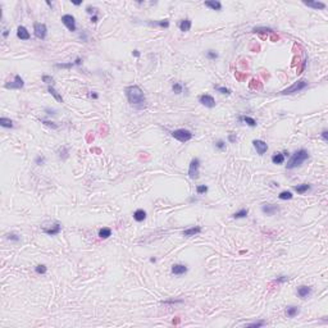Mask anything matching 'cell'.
<instances>
[{
    "mask_svg": "<svg viewBox=\"0 0 328 328\" xmlns=\"http://www.w3.org/2000/svg\"><path fill=\"white\" fill-rule=\"evenodd\" d=\"M125 92H126L127 100L131 105L137 106V108H142L145 105L146 98H145V94H144V91L140 86H137V85L127 86L125 89Z\"/></svg>",
    "mask_w": 328,
    "mask_h": 328,
    "instance_id": "6da1fadb",
    "label": "cell"
},
{
    "mask_svg": "<svg viewBox=\"0 0 328 328\" xmlns=\"http://www.w3.org/2000/svg\"><path fill=\"white\" fill-rule=\"evenodd\" d=\"M309 156L310 155H309V153L306 151L305 149H300V150H297V151H295L292 154V156L290 158V160L287 161V164H286V168L287 169H295V168L301 166L305 160H308Z\"/></svg>",
    "mask_w": 328,
    "mask_h": 328,
    "instance_id": "7a4b0ae2",
    "label": "cell"
},
{
    "mask_svg": "<svg viewBox=\"0 0 328 328\" xmlns=\"http://www.w3.org/2000/svg\"><path fill=\"white\" fill-rule=\"evenodd\" d=\"M308 87V81L301 78V79H297L296 82H294V84L290 86V87H286L284 90H282L279 94L281 95H292V94H296V92H300V91H303L304 89Z\"/></svg>",
    "mask_w": 328,
    "mask_h": 328,
    "instance_id": "3957f363",
    "label": "cell"
},
{
    "mask_svg": "<svg viewBox=\"0 0 328 328\" xmlns=\"http://www.w3.org/2000/svg\"><path fill=\"white\" fill-rule=\"evenodd\" d=\"M194 133L188 131V130H185V128H180V130H174L172 131V137L178 140L180 142H187L192 139Z\"/></svg>",
    "mask_w": 328,
    "mask_h": 328,
    "instance_id": "277c9868",
    "label": "cell"
},
{
    "mask_svg": "<svg viewBox=\"0 0 328 328\" xmlns=\"http://www.w3.org/2000/svg\"><path fill=\"white\" fill-rule=\"evenodd\" d=\"M199 168H200V159L194 158L190 161V167H188V177L191 180H196L199 177Z\"/></svg>",
    "mask_w": 328,
    "mask_h": 328,
    "instance_id": "5b68a950",
    "label": "cell"
},
{
    "mask_svg": "<svg viewBox=\"0 0 328 328\" xmlns=\"http://www.w3.org/2000/svg\"><path fill=\"white\" fill-rule=\"evenodd\" d=\"M33 33L37 38L40 40H45L48 35V27L44 23H35L33 24Z\"/></svg>",
    "mask_w": 328,
    "mask_h": 328,
    "instance_id": "8992f818",
    "label": "cell"
},
{
    "mask_svg": "<svg viewBox=\"0 0 328 328\" xmlns=\"http://www.w3.org/2000/svg\"><path fill=\"white\" fill-rule=\"evenodd\" d=\"M23 86H24V81L18 74L14 76V79H13V81L7 82V84H5V89H8V90L9 89L10 90H21V89H23Z\"/></svg>",
    "mask_w": 328,
    "mask_h": 328,
    "instance_id": "52a82bcc",
    "label": "cell"
},
{
    "mask_svg": "<svg viewBox=\"0 0 328 328\" xmlns=\"http://www.w3.org/2000/svg\"><path fill=\"white\" fill-rule=\"evenodd\" d=\"M62 23L68 28V31H71V32H74L77 30V27H76V19L72 14H64L62 16Z\"/></svg>",
    "mask_w": 328,
    "mask_h": 328,
    "instance_id": "ba28073f",
    "label": "cell"
},
{
    "mask_svg": "<svg viewBox=\"0 0 328 328\" xmlns=\"http://www.w3.org/2000/svg\"><path fill=\"white\" fill-rule=\"evenodd\" d=\"M60 231H62V226L55 222V223H53L50 226H44L43 227V232L49 236H55V235H59L60 233Z\"/></svg>",
    "mask_w": 328,
    "mask_h": 328,
    "instance_id": "9c48e42d",
    "label": "cell"
},
{
    "mask_svg": "<svg viewBox=\"0 0 328 328\" xmlns=\"http://www.w3.org/2000/svg\"><path fill=\"white\" fill-rule=\"evenodd\" d=\"M199 103L204 106H207L209 109L214 108L215 106V99L212 96V95H208V94H204V95H200L199 96Z\"/></svg>",
    "mask_w": 328,
    "mask_h": 328,
    "instance_id": "30bf717a",
    "label": "cell"
},
{
    "mask_svg": "<svg viewBox=\"0 0 328 328\" xmlns=\"http://www.w3.org/2000/svg\"><path fill=\"white\" fill-rule=\"evenodd\" d=\"M253 145L256 150V153L259 155H264L267 151H268V144L263 140H254L253 141Z\"/></svg>",
    "mask_w": 328,
    "mask_h": 328,
    "instance_id": "8fae6325",
    "label": "cell"
},
{
    "mask_svg": "<svg viewBox=\"0 0 328 328\" xmlns=\"http://www.w3.org/2000/svg\"><path fill=\"white\" fill-rule=\"evenodd\" d=\"M279 210V208L274 204H269V202H264L262 205V212L265 215H274Z\"/></svg>",
    "mask_w": 328,
    "mask_h": 328,
    "instance_id": "7c38bea8",
    "label": "cell"
},
{
    "mask_svg": "<svg viewBox=\"0 0 328 328\" xmlns=\"http://www.w3.org/2000/svg\"><path fill=\"white\" fill-rule=\"evenodd\" d=\"M297 296L300 297V299H308L310 295H311V292H313V289L310 286H305V284H303V286H300V287H297Z\"/></svg>",
    "mask_w": 328,
    "mask_h": 328,
    "instance_id": "4fadbf2b",
    "label": "cell"
},
{
    "mask_svg": "<svg viewBox=\"0 0 328 328\" xmlns=\"http://www.w3.org/2000/svg\"><path fill=\"white\" fill-rule=\"evenodd\" d=\"M171 270H172V274H174V276H183L187 273L188 268L185 264H174V265H172Z\"/></svg>",
    "mask_w": 328,
    "mask_h": 328,
    "instance_id": "5bb4252c",
    "label": "cell"
},
{
    "mask_svg": "<svg viewBox=\"0 0 328 328\" xmlns=\"http://www.w3.org/2000/svg\"><path fill=\"white\" fill-rule=\"evenodd\" d=\"M201 233V227L199 226H195V227H190V228H186L183 232H182V235L185 237H192V236H196Z\"/></svg>",
    "mask_w": 328,
    "mask_h": 328,
    "instance_id": "9a60e30c",
    "label": "cell"
},
{
    "mask_svg": "<svg viewBox=\"0 0 328 328\" xmlns=\"http://www.w3.org/2000/svg\"><path fill=\"white\" fill-rule=\"evenodd\" d=\"M17 37L21 38V40L27 41V40H30V38H31V35H30L28 30H27L24 26H19L18 28H17Z\"/></svg>",
    "mask_w": 328,
    "mask_h": 328,
    "instance_id": "2e32d148",
    "label": "cell"
},
{
    "mask_svg": "<svg viewBox=\"0 0 328 328\" xmlns=\"http://www.w3.org/2000/svg\"><path fill=\"white\" fill-rule=\"evenodd\" d=\"M284 313H286V315L289 317V318H295L297 314L300 313V308H299V306H295V305H290V306L286 308Z\"/></svg>",
    "mask_w": 328,
    "mask_h": 328,
    "instance_id": "e0dca14e",
    "label": "cell"
},
{
    "mask_svg": "<svg viewBox=\"0 0 328 328\" xmlns=\"http://www.w3.org/2000/svg\"><path fill=\"white\" fill-rule=\"evenodd\" d=\"M304 5L309 7V8H313V9H317V10H323L325 9V4L322 3V2H303Z\"/></svg>",
    "mask_w": 328,
    "mask_h": 328,
    "instance_id": "ac0fdd59",
    "label": "cell"
},
{
    "mask_svg": "<svg viewBox=\"0 0 328 328\" xmlns=\"http://www.w3.org/2000/svg\"><path fill=\"white\" fill-rule=\"evenodd\" d=\"M204 5L210 8L212 10H222V4L219 2H217V0H208V2H204Z\"/></svg>",
    "mask_w": 328,
    "mask_h": 328,
    "instance_id": "d6986e66",
    "label": "cell"
},
{
    "mask_svg": "<svg viewBox=\"0 0 328 328\" xmlns=\"http://www.w3.org/2000/svg\"><path fill=\"white\" fill-rule=\"evenodd\" d=\"M191 26H192V22H191L188 18H185L180 22V30L182 32H188L191 30Z\"/></svg>",
    "mask_w": 328,
    "mask_h": 328,
    "instance_id": "ffe728a7",
    "label": "cell"
},
{
    "mask_svg": "<svg viewBox=\"0 0 328 328\" xmlns=\"http://www.w3.org/2000/svg\"><path fill=\"white\" fill-rule=\"evenodd\" d=\"M146 218V212L144 209H137L133 213V219L136 222H144Z\"/></svg>",
    "mask_w": 328,
    "mask_h": 328,
    "instance_id": "44dd1931",
    "label": "cell"
},
{
    "mask_svg": "<svg viewBox=\"0 0 328 328\" xmlns=\"http://www.w3.org/2000/svg\"><path fill=\"white\" fill-rule=\"evenodd\" d=\"M311 188V186L310 185H308V183H303V185H297V186H295L294 187V190L296 191L297 194H300V195H303V194H305V192H308V191Z\"/></svg>",
    "mask_w": 328,
    "mask_h": 328,
    "instance_id": "7402d4cb",
    "label": "cell"
},
{
    "mask_svg": "<svg viewBox=\"0 0 328 328\" xmlns=\"http://www.w3.org/2000/svg\"><path fill=\"white\" fill-rule=\"evenodd\" d=\"M272 161H273V164H277V166H279V164H283V163H284V155H283L282 153L273 154V155H272Z\"/></svg>",
    "mask_w": 328,
    "mask_h": 328,
    "instance_id": "603a6c76",
    "label": "cell"
},
{
    "mask_svg": "<svg viewBox=\"0 0 328 328\" xmlns=\"http://www.w3.org/2000/svg\"><path fill=\"white\" fill-rule=\"evenodd\" d=\"M48 91H49V94H50V95H53V96H54V99H55L58 103H63V98H62V95H60V94H59V92H58L55 89H54L53 86H48Z\"/></svg>",
    "mask_w": 328,
    "mask_h": 328,
    "instance_id": "cb8c5ba5",
    "label": "cell"
},
{
    "mask_svg": "<svg viewBox=\"0 0 328 328\" xmlns=\"http://www.w3.org/2000/svg\"><path fill=\"white\" fill-rule=\"evenodd\" d=\"M0 126L4 127V128H13V127H14V123H13V120L9 119V118L2 117V118H0Z\"/></svg>",
    "mask_w": 328,
    "mask_h": 328,
    "instance_id": "d4e9b609",
    "label": "cell"
},
{
    "mask_svg": "<svg viewBox=\"0 0 328 328\" xmlns=\"http://www.w3.org/2000/svg\"><path fill=\"white\" fill-rule=\"evenodd\" d=\"M238 119L240 120H242V122H245L246 125L248 126H250V127H256V120L254 119V118H251V117H248V115H243V117H238Z\"/></svg>",
    "mask_w": 328,
    "mask_h": 328,
    "instance_id": "484cf974",
    "label": "cell"
},
{
    "mask_svg": "<svg viewBox=\"0 0 328 328\" xmlns=\"http://www.w3.org/2000/svg\"><path fill=\"white\" fill-rule=\"evenodd\" d=\"M112 236V229L110 228H108V227H104V228H101L100 231H99V237L100 238H109Z\"/></svg>",
    "mask_w": 328,
    "mask_h": 328,
    "instance_id": "4316f807",
    "label": "cell"
},
{
    "mask_svg": "<svg viewBox=\"0 0 328 328\" xmlns=\"http://www.w3.org/2000/svg\"><path fill=\"white\" fill-rule=\"evenodd\" d=\"M248 214H249V209L248 208H242V209H240L238 212H236L233 214V218H236V219H241V218L248 217Z\"/></svg>",
    "mask_w": 328,
    "mask_h": 328,
    "instance_id": "83f0119b",
    "label": "cell"
},
{
    "mask_svg": "<svg viewBox=\"0 0 328 328\" xmlns=\"http://www.w3.org/2000/svg\"><path fill=\"white\" fill-rule=\"evenodd\" d=\"M150 26H159L163 27V28H167L169 27V21L168 19H163V21H154V22H147Z\"/></svg>",
    "mask_w": 328,
    "mask_h": 328,
    "instance_id": "f1b7e54d",
    "label": "cell"
},
{
    "mask_svg": "<svg viewBox=\"0 0 328 328\" xmlns=\"http://www.w3.org/2000/svg\"><path fill=\"white\" fill-rule=\"evenodd\" d=\"M253 32H254V33H268V32L273 33L274 31H273L272 28H269V27H254Z\"/></svg>",
    "mask_w": 328,
    "mask_h": 328,
    "instance_id": "f546056e",
    "label": "cell"
},
{
    "mask_svg": "<svg viewBox=\"0 0 328 328\" xmlns=\"http://www.w3.org/2000/svg\"><path fill=\"white\" fill-rule=\"evenodd\" d=\"M58 155H59V158L60 159H67L68 156H69V150H68L65 146H62L60 149H59V151H58Z\"/></svg>",
    "mask_w": 328,
    "mask_h": 328,
    "instance_id": "4dcf8cb0",
    "label": "cell"
},
{
    "mask_svg": "<svg viewBox=\"0 0 328 328\" xmlns=\"http://www.w3.org/2000/svg\"><path fill=\"white\" fill-rule=\"evenodd\" d=\"M292 197H294V195H292L291 191H282V192H279V195H278V199H281V200H291Z\"/></svg>",
    "mask_w": 328,
    "mask_h": 328,
    "instance_id": "1f68e13d",
    "label": "cell"
},
{
    "mask_svg": "<svg viewBox=\"0 0 328 328\" xmlns=\"http://www.w3.org/2000/svg\"><path fill=\"white\" fill-rule=\"evenodd\" d=\"M35 272L37 273V274H45V273L48 272V267L45 264H38L35 267Z\"/></svg>",
    "mask_w": 328,
    "mask_h": 328,
    "instance_id": "d6a6232c",
    "label": "cell"
},
{
    "mask_svg": "<svg viewBox=\"0 0 328 328\" xmlns=\"http://www.w3.org/2000/svg\"><path fill=\"white\" fill-rule=\"evenodd\" d=\"M172 90H173V92H174V94L180 95V94H182V92H183V86H182L181 84H178V82H176V84H173V85H172Z\"/></svg>",
    "mask_w": 328,
    "mask_h": 328,
    "instance_id": "836d02e7",
    "label": "cell"
},
{
    "mask_svg": "<svg viewBox=\"0 0 328 328\" xmlns=\"http://www.w3.org/2000/svg\"><path fill=\"white\" fill-rule=\"evenodd\" d=\"M214 89L218 91V92H221L222 95H231V90L228 87H224V86H214Z\"/></svg>",
    "mask_w": 328,
    "mask_h": 328,
    "instance_id": "e575fe53",
    "label": "cell"
},
{
    "mask_svg": "<svg viewBox=\"0 0 328 328\" xmlns=\"http://www.w3.org/2000/svg\"><path fill=\"white\" fill-rule=\"evenodd\" d=\"M7 238L10 240V241H14V242H18L21 240V236L18 233H16V232H10V233L7 235Z\"/></svg>",
    "mask_w": 328,
    "mask_h": 328,
    "instance_id": "d590c367",
    "label": "cell"
},
{
    "mask_svg": "<svg viewBox=\"0 0 328 328\" xmlns=\"http://www.w3.org/2000/svg\"><path fill=\"white\" fill-rule=\"evenodd\" d=\"M208 186L207 185H199L197 187H196V192L199 194V195H204V194H207L208 192Z\"/></svg>",
    "mask_w": 328,
    "mask_h": 328,
    "instance_id": "8d00e7d4",
    "label": "cell"
},
{
    "mask_svg": "<svg viewBox=\"0 0 328 328\" xmlns=\"http://www.w3.org/2000/svg\"><path fill=\"white\" fill-rule=\"evenodd\" d=\"M207 58L210 59V60H215L218 58V53L214 51V50H208L207 51Z\"/></svg>",
    "mask_w": 328,
    "mask_h": 328,
    "instance_id": "74e56055",
    "label": "cell"
},
{
    "mask_svg": "<svg viewBox=\"0 0 328 328\" xmlns=\"http://www.w3.org/2000/svg\"><path fill=\"white\" fill-rule=\"evenodd\" d=\"M214 145H215V147H217L218 150H221V151H223V150H226V147H227V146H226V142H224L223 140H218V141H217Z\"/></svg>",
    "mask_w": 328,
    "mask_h": 328,
    "instance_id": "f35d334b",
    "label": "cell"
},
{
    "mask_svg": "<svg viewBox=\"0 0 328 328\" xmlns=\"http://www.w3.org/2000/svg\"><path fill=\"white\" fill-rule=\"evenodd\" d=\"M35 163L37 164V166H44V164L46 163V158L44 155H38V156H36Z\"/></svg>",
    "mask_w": 328,
    "mask_h": 328,
    "instance_id": "ab89813d",
    "label": "cell"
},
{
    "mask_svg": "<svg viewBox=\"0 0 328 328\" xmlns=\"http://www.w3.org/2000/svg\"><path fill=\"white\" fill-rule=\"evenodd\" d=\"M41 123H44L45 126L51 127V128H54V130H57V128H58V125H55V123L51 122V120H45V119H43V120H41Z\"/></svg>",
    "mask_w": 328,
    "mask_h": 328,
    "instance_id": "60d3db41",
    "label": "cell"
},
{
    "mask_svg": "<svg viewBox=\"0 0 328 328\" xmlns=\"http://www.w3.org/2000/svg\"><path fill=\"white\" fill-rule=\"evenodd\" d=\"M43 82H45V84H46V85H49V86H50V85L53 84V82H54V78H53L51 76H48V74H44V76H43Z\"/></svg>",
    "mask_w": 328,
    "mask_h": 328,
    "instance_id": "b9f144b4",
    "label": "cell"
},
{
    "mask_svg": "<svg viewBox=\"0 0 328 328\" xmlns=\"http://www.w3.org/2000/svg\"><path fill=\"white\" fill-rule=\"evenodd\" d=\"M74 64L71 62V63H57L55 67L57 68H72Z\"/></svg>",
    "mask_w": 328,
    "mask_h": 328,
    "instance_id": "7bdbcfd3",
    "label": "cell"
},
{
    "mask_svg": "<svg viewBox=\"0 0 328 328\" xmlns=\"http://www.w3.org/2000/svg\"><path fill=\"white\" fill-rule=\"evenodd\" d=\"M265 325V322L260 320V322H254V323H249V324H246V327H263Z\"/></svg>",
    "mask_w": 328,
    "mask_h": 328,
    "instance_id": "ee69618b",
    "label": "cell"
},
{
    "mask_svg": "<svg viewBox=\"0 0 328 328\" xmlns=\"http://www.w3.org/2000/svg\"><path fill=\"white\" fill-rule=\"evenodd\" d=\"M276 282H278V283H284V282H287L289 281V277H286V276H278L276 279H274Z\"/></svg>",
    "mask_w": 328,
    "mask_h": 328,
    "instance_id": "f6af8a7d",
    "label": "cell"
},
{
    "mask_svg": "<svg viewBox=\"0 0 328 328\" xmlns=\"http://www.w3.org/2000/svg\"><path fill=\"white\" fill-rule=\"evenodd\" d=\"M228 141L232 142V144L236 142V141H237V136H236L235 133H229V135H228Z\"/></svg>",
    "mask_w": 328,
    "mask_h": 328,
    "instance_id": "bcb514c9",
    "label": "cell"
},
{
    "mask_svg": "<svg viewBox=\"0 0 328 328\" xmlns=\"http://www.w3.org/2000/svg\"><path fill=\"white\" fill-rule=\"evenodd\" d=\"M320 136H322V139H323V141H324V142H327V141H328V131H327V130H323V131H322V133H320Z\"/></svg>",
    "mask_w": 328,
    "mask_h": 328,
    "instance_id": "7dc6e473",
    "label": "cell"
},
{
    "mask_svg": "<svg viewBox=\"0 0 328 328\" xmlns=\"http://www.w3.org/2000/svg\"><path fill=\"white\" fill-rule=\"evenodd\" d=\"M45 112H46V113H48L49 115H54V114H55V112H57V110H55V109H50V108H45Z\"/></svg>",
    "mask_w": 328,
    "mask_h": 328,
    "instance_id": "c3c4849f",
    "label": "cell"
},
{
    "mask_svg": "<svg viewBox=\"0 0 328 328\" xmlns=\"http://www.w3.org/2000/svg\"><path fill=\"white\" fill-rule=\"evenodd\" d=\"M86 12L89 13V14H94V13H95V8H92V7H87V8H86Z\"/></svg>",
    "mask_w": 328,
    "mask_h": 328,
    "instance_id": "681fc988",
    "label": "cell"
},
{
    "mask_svg": "<svg viewBox=\"0 0 328 328\" xmlns=\"http://www.w3.org/2000/svg\"><path fill=\"white\" fill-rule=\"evenodd\" d=\"M79 37H81V40H84V41H87V35H86V32H82V33L79 35Z\"/></svg>",
    "mask_w": 328,
    "mask_h": 328,
    "instance_id": "f907efd6",
    "label": "cell"
},
{
    "mask_svg": "<svg viewBox=\"0 0 328 328\" xmlns=\"http://www.w3.org/2000/svg\"><path fill=\"white\" fill-rule=\"evenodd\" d=\"M90 21H91L92 23H96V22L99 21V18H98V16H96V14H95V16H92V17H91V19H90Z\"/></svg>",
    "mask_w": 328,
    "mask_h": 328,
    "instance_id": "816d5d0a",
    "label": "cell"
},
{
    "mask_svg": "<svg viewBox=\"0 0 328 328\" xmlns=\"http://www.w3.org/2000/svg\"><path fill=\"white\" fill-rule=\"evenodd\" d=\"M89 95H90V96H91L92 99H98V98H99V95H98L96 92H90Z\"/></svg>",
    "mask_w": 328,
    "mask_h": 328,
    "instance_id": "f5cc1de1",
    "label": "cell"
},
{
    "mask_svg": "<svg viewBox=\"0 0 328 328\" xmlns=\"http://www.w3.org/2000/svg\"><path fill=\"white\" fill-rule=\"evenodd\" d=\"M2 35H3V37H4V38H7V37H8V35H9V30H4Z\"/></svg>",
    "mask_w": 328,
    "mask_h": 328,
    "instance_id": "db71d44e",
    "label": "cell"
},
{
    "mask_svg": "<svg viewBox=\"0 0 328 328\" xmlns=\"http://www.w3.org/2000/svg\"><path fill=\"white\" fill-rule=\"evenodd\" d=\"M81 63H82V60H81V58H77L76 60H74V65H81Z\"/></svg>",
    "mask_w": 328,
    "mask_h": 328,
    "instance_id": "11a10c76",
    "label": "cell"
},
{
    "mask_svg": "<svg viewBox=\"0 0 328 328\" xmlns=\"http://www.w3.org/2000/svg\"><path fill=\"white\" fill-rule=\"evenodd\" d=\"M132 55H135V57L139 58V57H140V51H139V50H133V51H132Z\"/></svg>",
    "mask_w": 328,
    "mask_h": 328,
    "instance_id": "9f6ffc18",
    "label": "cell"
},
{
    "mask_svg": "<svg viewBox=\"0 0 328 328\" xmlns=\"http://www.w3.org/2000/svg\"><path fill=\"white\" fill-rule=\"evenodd\" d=\"M72 4H73V5H77V7H78V5H81L82 3H81V2H73Z\"/></svg>",
    "mask_w": 328,
    "mask_h": 328,
    "instance_id": "6f0895ef",
    "label": "cell"
},
{
    "mask_svg": "<svg viewBox=\"0 0 328 328\" xmlns=\"http://www.w3.org/2000/svg\"><path fill=\"white\" fill-rule=\"evenodd\" d=\"M150 262H151V263H155V262H156V259H155V258H151V259H150Z\"/></svg>",
    "mask_w": 328,
    "mask_h": 328,
    "instance_id": "680465c9",
    "label": "cell"
}]
</instances>
